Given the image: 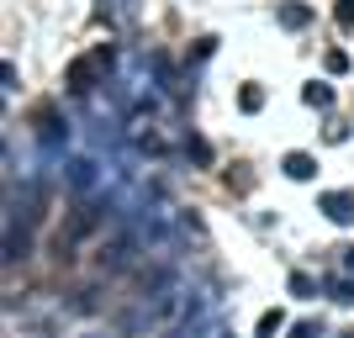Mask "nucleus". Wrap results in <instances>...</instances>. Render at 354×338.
<instances>
[{"label": "nucleus", "mask_w": 354, "mask_h": 338, "mask_svg": "<svg viewBox=\"0 0 354 338\" xmlns=\"http://www.w3.org/2000/svg\"><path fill=\"white\" fill-rule=\"evenodd\" d=\"M238 106H243V111H259V106H265V90H259V85H243Z\"/></svg>", "instance_id": "423d86ee"}, {"label": "nucleus", "mask_w": 354, "mask_h": 338, "mask_svg": "<svg viewBox=\"0 0 354 338\" xmlns=\"http://www.w3.org/2000/svg\"><path fill=\"white\" fill-rule=\"evenodd\" d=\"M307 6H281V27H307Z\"/></svg>", "instance_id": "39448f33"}, {"label": "nucleus", "mask_w": 354, "mask_h": 338, "mask_svg": "<svg viewBox=\"0 0 354 338\" xmlns=\"http://www.w3.org/2000/svg\"><path fill=\"white\" fill-rule=\"evenodd\" d=\"M106 64H111V53H106V48H101V53H90V59H80V64L69 69V85H74V90H90V79H95Z\"/></svg>", "instance_id": "f03ea898"}, {"label": "nucleus", "mask_w": 354, "mask_h": 338, "mask_svg": "<svg viewBox=\"0 0 354 338\" xmlns=\"http://www.w3.org/2000/svg\"><path fill=\"white\" fill-rule=\"evenodd\" d=\"M180 312V296L175 291H159V296H143L138 301V312L122 323V338H138V333H153V328H164L169 317Z\"/></svg>", "instance_id": "f257e3e1"}, {"label": "nucleus", "mask_w": 354, "mask_h": 338, "mask_svg": "<svg viewBox=\"0 0 354 338\" xmlns=\"http://www.w3.org/2000/svg\"><path fill=\"white\" fill-rule=\"evenodd\" d=\"M312 169H317V164H312L307 153H286V175L291 180H312Z\"/></svg>", "instance_id": "20e7f679"}, {"label": "nucleus", "mask_w": 354, "mask_h": 338, "mask_svg": "<svg viewBox=\"0 0 354 338\" xmlns=\"http://www.w3.org/2000/svg\"><path fill=\"white\" fill-rule=\"evenodd\" d=\"M323 212H328L333 222H349V217H354V196H349V191H333V196H323Z\"/></svg>", "instance_id": "7ed1b4c3"}, {"label": "nucleus", "mask_w": 354, "mask_h": 338, "mask_svg": "<svg viewBox=\"0 0 354 338\" xmlns=\"http://www.w3.org/2000/svg\"><path fill=\"white\" fill-rule=\"evenodd\" d=\"M307 106H333V90L328 85H307Z\"/></svg>", "instance_id": "0eeeda50"}, {"label": "nucleus", "mask_w": 354, "mask_h": 338, "mask_svg": "<svg viewBox=\"0 0 354 338\" xmlns=\"http://www.w3.org/2000/svg\"><path fill=\"white\" fill-rule=\"evenodd\" d=\"M339 27H354V0H339Z\"/></svg>", "instance_id": "6e6552de"}]
</instances>
